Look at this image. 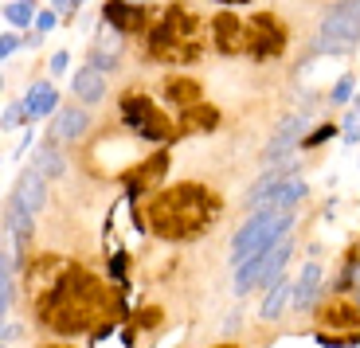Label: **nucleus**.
I'll list each match as a JSON object with an SVG mask.
<instances>
[{
    "instance_id": "9",
    "label": "nucleus",
    "mask_w": 360,
    "mask_h": 348,
    "mask_svg": "<svg viewBox=\"0 0 360 348\" xmlns=\"http://www.w3.org/2000/svg\"><path fill=\"white\" fill-rule=\"evenodd\" d=\"M212 36H216V48L223 51V55H235V51L247 48V24L231 12H219L216 20H212Z\"/></svg>"
},
{
    "instance_id": "5",
    "label": "nucleus",
    "mask_w": 360,
    "mask_h": 348,
    "mask_svg": "<svg viewBox=\"0 0 360 348\" xmlns=\"http://www.w3.org/2000/svg\"><path fill=\"white\" fill-rule=\"evenodd\" d=\"M43 172L36 165L28 168L24 176L16 181L12 196H8V231H12L16 243H24L32 231H36V212L43 207Z\"/></svg>"
},
{
    "instance_id": "21",
    "label": "nucleus",
    "mask_w": 360,
    "mask_h": 348,
    "mask_svg": "<svg viewBox=\"0 0 360 348\" xmlns=\"http://www.w3.org/2000/svg\"><path fill=\"white\" fill-rule=\"evenodd\" d=\"M4 16H8V24L12 28H28L32 24V16H36V8H32V0H12V4L4 8Z\"/></svg>"
},
{
    "instance_id": "8",
    "label": "nucleus",
    "mask_w": 360,
    "mask_h": 348,
    "mask_svg": "<svg viewBox=\"0 0 360 348\" xmlns=\"http://www.w3.org/2000/svg\"><path fill=\"white\" fill-rule=\"evenodd\" d=\"M306 125H310V118L306 114H286V118L278 121V130H274V137H270V145H266V161L274 165V161H282V156L298 145V137L306 133Z\"/></svg>"
},
{
    "instance_id": "10",
    "label": "nucleus",
    "mask_w": 360,
    "mask_h": 348,
    "mask_svg": "<svg viewBox=\"0 0 360 348\" xmlns=\"http://www.w3.org/2000/svg\"><path fill=\"white\" fill-rule=\"evenodd\" d=\"M121 59V32L114 24H106L102 20V28H98L94 36V51H90V63H94L98 71H114Z\"/></svg>"
},
{
    "instance_id": "28",
    "label": "nucleus",
    "mask_w": 360,
    "mask_h": 348,
    "mask_svg": "<svg viewBox=\"0 0 360 348\" xmlns=\"http://www.w3.org/2000/svg\"><path fill=\"white\" fill-rule=\"evenodd\" d=\"M219 4H247V0H219Z\"/></svg>"
},
{
    "instance_id": "26",
    "label": "nucleus",
    "mask_w": 360,
    "mask_h": 348,
    "mask_svg": "<svg viewBox=\"0 0 360 348\" xmlns=\"http://www.w3.org/2000/svg\"><path fill=\"white\" fill-rule=\"evenodd\" d=\"M51 71H55V74L67 71V51H55V55H51Z\"/></svg>"
},
{
    "instance_id": "14",
    "label": "nucleus",
    "mask_w": 360,
    "mask_h": 348,
    "mask_svg": "<svg viewBox=\"0 0 360 348\" xmlns=\"http://www.w3.org/2000/svg\"><path fill=\"white\" fill-rule=\"evenodd\" d=\"M102 16H106V24H114L118 32H137L145 12L137 4H130V0H110L106 8H102Z\"/></svg>"
},
{
    "instance_id": "23",
    "label": "nucleus",
    "mask_w": 360,
    "mask_h": 348,
    "mask_svg": "<svg viewBox=\"0 0 360 348\" xmlns=\"http://www.w3.org/2000/svg\"><path fill=\"white\" fill-rule=\"evenodd\" d=\"M24 118H28V114H24V102H20V106H8V114H4V130H16Z\"/></svg>"
},
{
    "instance_id": "19",
    "label": "nucleus",
    "mask_w": 360,
    "mask_h": 348,
    "mask_svg": "<svg viewBox=\"0 0 360 348\" xmlns=\"http://www.w3.org/2000/svg\"><path fill=\"white\" fill-rule=\"evenodd\" d=\"M298 200H306V181L290 172L286 181H282V188L274 192V204H282V207H298Z\"/></svg>"
},
{
    "instance_id": "20",
    "label": "nucleus",
    "mask_w": 360,
    "mask_h": 348,
    "mask_svg": "<svg viewBox=\"0 0 360 348\" xmlns=\"http://www.w3.org/2000/svg\"><path fill=\"white\" fill-rule=\"evenodd\" d=\"M32 165H36L39 172H43V176L51 181V176H59V172H63V156L55 153V145L48 141L43 149H36V161H32Z\"/></svg>"
},
{
    "instance_id": "1",
    "label": "nucleus",
    "mask_w": 360,
    "mask_h": 348,
    "mask_svg": "<svg viewBox=\"0 0 360 348\" xmlns=\"http://www.w3.org/2000/svg\"><path fill=\"white\" fill-rule=\"evenodd\" d=\"M219 200L204 184H172L149 204V227L161 239H196L212 227Z\"/></svg>"
},
{
    "instance_id": "2",
    "label": "nucleus",
    "mask_w": 360,
    "mask_h": 348,
    "mask_svg": "<svg viewBox=\"0 0 360 348\" xmlns=\"http://www.w3.org/2000/svg\"><path fill=\"white\" fill-rule=\"evenodd\" d=\"M290 227H294V207H282V204L259 207V212H254V216L239 227L235 243H231V258L243 263L247 254H266Z\"/></svg>"
},
{
    "instance_id": "18",
    "label": "nucleus",
    "mask_w": 360,
    "mask_h": 348,
    "mask_svg": "<svg viewBox=\"0 0 360 348\" xmlns=\"http://www.w3.org/2000/svg\"><path fill=\"white\" fill-rule=\"evenodd\" d=\"M286 298H294V289H290L286 278H278V282H270V298L263 301V309H259V313H263L266 321H274L278 313L286 309Z\"/></svg>"
},
{
    "instance_id": "4",
    "label": "nucleus",
    "mask_w": 360,
    "mask_h": 348,
    "mask_svg": "<svg viewBox=\"0 0 360 348\" xmlns=\"http://www.w3.org/2000/svg\"><path fill=\"white\" fill-rule=\"evenodd\" d=\"M360 39V0H341L325 12L317 36H313V51L321 55H345L357 48Z\"/></svg>"
},
{
    "instance_id": "7",
    "label": "nucleus",
    "mask_w": 360,
    "mask_h": 348,
    "mask_svg": "<svg viewBox=\"0 0 360 348\" xmlns=\"http://www.w3.org/2000/svg\"><path fill=\"white\" fill-rule=\"evenodd\" d=\"M282 48H286V28L278 24L274 12H259L247 24V51H251L254 59H270Z\"/></svg>"
},
{
    "instance_id": "24",
    "label": "nucleus",
    "mask_w": 360,
    "mask_h": 348,
    "mask_svg": "<svg viewBox=\"0 0 360 348\" xmlns=\"http://www.w3.org/2000/svg\"><path fill=\"white\" fill-rule=\"evenodd\" d=\"M348 94H352V74H345V79L333 86V102H345Z\"/></svg>"
},
{
    "instance_id": "3",
    "label": "nucleus",
    "mask_w": 360,
    "mask_h": 348,
    "mask_svg": "<svg viewBox=\"0 0 360 348\" xmlns=\"http://www.w3.org/2000/svg\"><path fill=\"white\" fill-rule=\"evenodd\" d=\"M149 48H153L157 59H168V63H188L196 59V12L188 8H168V16H161V24L153 28L149 36Z\"/></svg>"
},
{
    "instance_id": "17",
    "label": "nucleus",
    "mask_w": 360,
    "mask_h": 348,
    "mask_svg": "<svg viewBox=\"0 0 360 348\" xmlns=\"http://www.w3.org/2000/svg\"><path fill=\"white\" fill-rule=\"evenodd\" d=\"M165 98L172 102V106L192 110V102L200 98V86H196L192 79H168V86H165Z\"/></svg>"
},
{
    "instance_id": "15",
    "label": "nucleus",
    "mask_w": 360,
    "mask_h": 348,
    "mask_svg": "<svg viewBox=\"0 0 360 348\" xmlns=\"http://www.w3.org/2000/svg\"><path fill=\"white\" fill-rule=\"evenodd\" d=\"M55 106H59V90H55L51 83H36L32 90H28V98H24L28 118H43V114H51Z\"/></svg>"
},
{
    "instance_id": "6",
    "label": "nucleus",
    "mask_w": 360,
    "mask_h": 348,
    "mask_svg": "<svg viewBox=\"0 0 360 348\" xmlns=\"http://www.w3.org/2000/svg\"><path fill=\"white\" fill-rule=\"evenodd\" d=\"M118 110H121V121H126L137 137H145V141H153V145L172 141V125H168V118L145 94H126L118 102Z\"/></svg>"
},
{
    "instance_id": "29",
    "label": "nucleus",
    "mask_w": 360,
    "mask_h": 348,
    "mask_svg": "<svg viewBox=\"0 0 360 348\" xmlns=\"http://www.w3.org/2000/svg\"><path fill=\"white\" fill-rule=\"evenodd\" d=\"M74 4H83V0H74Z\"/></svg>"
},
{
    "instance_id": "16",
    "label": "nucleus",
    "mask_w": 360,
    "mask_h": 348,
    "mask_svg": "<svg viewBox=\"0 0 360 348\" xmlns=\"http://www.w3.org/2000/svg\"><path fill=\"white\" fill-rule=\"evenodd\" d=\"M317 289H321V266L310 263L306 270H301V282H298V294H294V305H298V309H313Z\"/></svg>"
},
{
    "instance_id": "13",
    "label": "nucleus",
    "mask_w": 360,
    "mask_h": 348,
    "mask_svg": "<svg viewBox=\"0 0 360 348\" xmlns=\"http://www.w3.org/2000/svg\"><path fill=\"white\" fill-rule=\"evenodd\" d=\"M74 94L83 98V102H90V106L102 102V98H106V71H98L94 63L83 67V71L74 74Z\"/></svg>"
},
{
    "instance_id": "11",
    "label": "nucleus",
    "mask_w": 360,
    "mask_h": 348,
    "mask_svg": "<svg viewBox=\"0 0 360 348\" xmlns=\"http://www.w3.org/2000/svg\"><path fill=\"white\" fill-rule=\"evenodd\" d=\"M86 125H90V114L79 106H67L55 114V121H51V133H48V141L51 145H59V141H79L86 133Z\"/></svg>"
},
{
    "instance_id": "25",
    "label": "nucleus",
    "mask_w": 360,
    "mask_h": 348,
    "mask_svg": "<svg viewBox=\"0 0 360 348\" xmlns=\"http://www.w3.org/2000/svg\"><path fill=\"white\" fill-rule=\"evenodd\" d=\"M16 48H20V39H16V36H12V32H8V36L0 39V55H4V59H8V55H12V51H16Z\"/></svg>"
},
{
    "instance_id": "12",
    "label": "nucleus",
    "mask_w": 360,
    "mask_h": 348,
    "mask_svg": "<svg viewBox=\"0 0 360 348\" xmlns=\"http://www.w3.org/2000/svg\"><path fill=\"white\" fill-rule=\"evenodd\" d=\"M290 251H294V239H290V231L282 235V239L266 251V258H263V270H259V282L254 286H266V282H278L282 278V266H286V258H290Z\"/></svg>"
},
{
    "instance_id": "27",
    "label": "nucleus",
    "mask_w": 360,
    "mask_h": 348,
    "mask_svg": "<svg viewBox=\"0 0 360 348\" xmlns=\"http://www.w3.org/2000/svg\"><path fill=\"white\" fill-rule=\"evenodd\" d=\"M55 16H59V12H39V36H43V32H51V28H55Z\"/></svg>"
},
{
    "instance_id": "22",
    "label": "nucleus",
    "mask_w": 360,
    "mask_h": 348,
    "mask_svg": "<svg viewBox=\"0 0 360 348\" xmlns=\"http://www.w3.org/2000/svg\"><path fill=\"white\" fill-rule=\"evenodd\" d=\"M333 125H321V130H313L310 133V137H306V141H301V145H306V149H313V145H321V141H329V137H333Z\"/></svg>"
}]
</instances>
